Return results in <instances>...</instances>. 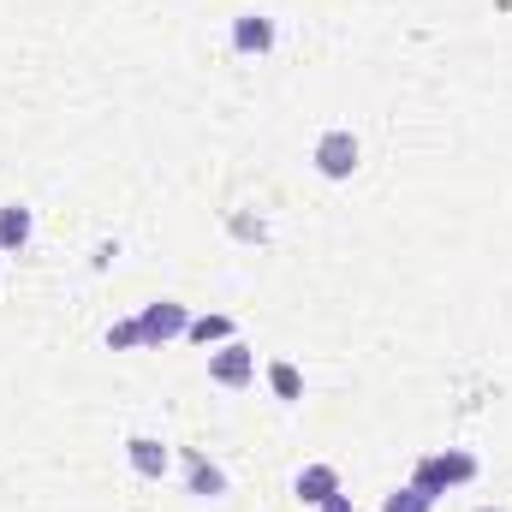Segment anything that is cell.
Masks as SVG:
<instances>
[{
    "instance_id": "cell-11",
    "label": "cell",
    "mask_w": 512,
    "mask_h": 512,
    "mask_svg": "<svg viewBox=\"0 0 512 512\" xmlns=\"http://www.w3.org/2000/svg\"><path fill=\"white\" fill-rule=\"evenodd\" d=\"M268 387H274V399H304V376H298V364H286V358H274L268 364Z\"/></svg>"
},
{
    "instance_id": "cell-7",
    "label": "cell",
    "mask_w": 512,
    "mask_h": 512,
    "mask_svg": "<svg viewBox=\"0 0 512 512\" xmlns=\"http://www.w3.org/2000/svg\"><path fill=\"white\" fill-rule=\"evenodd\" d=\"M292 495H298L304 507H328V501L346 495V489H340V471H334L328 459H316V465H304V471L292 477Z\"/></svg>"
},
{
    "instance_id": "cell-5",
    "label": "cell",
    "mask_w": 512,
    "mask_h": 512,
    "mask_svg": "<svg viewBox=\"0 0 512 512\" xmlns=\"http://www.w3.org/2000/svg\"><path fill=\"white\" fill-rule=\"evenodd\" d=\"M126 465L143 477V483H161L173 471V447L161 435H126Z\"/></svg>"
},
{
    "instance_id": "cell-14",
    "label": "cell",
    "mask_w": 512,
    "mask_h": 512,
    "mask_svg": "<svg viewBox=\"0 0 512 512\" xmlns=\"http://www.w3.org/2000/svg\"><path fill=\"white\" fill-rule=\"evenodd\" d=\"M316 512H358V507H352V495H334L328 507H316Z\"/></svg>"
},
{
    "instance_id": "cell-16",
    "label": "cell",
    "mask_w": 512,
    "mask_h": 512,
    "mask_svg": "<svg viewBox=\"0 0 512 512\" xmlns=\"http://www.w3.org/2000/svg\"><path fill=\"white\" fill-rule=\"evenodd\" d=\"M0 262H6V245H0Z\"/></svg>"
},
{
    "instance_id": "cell-9",
    "label": "cell",
    "mask_w": 512,
    "mask_h": 512,
    "mask_svg": "<svg viewBox=\"0 0 512 512\" xmlns=\"http://www.w3.org/2000/svg\"><path fill=\"white\" fill-rule=\"evenodd\" d=\"M30 239H36V215H30V203H0V245H6V256H18Z\"/></svg>"
},
{
    "instance_id": "cell-3",
    "label": "cell",
    "mask_w": 512,
    "mask_h": 512,
    "mask_svg": "<svg viewBox=\"0 0 512 512\" xmlns=\"http://www.w3.org/2000/svg\"><path fill=\"white\" fill-rule=\"evenodd\" d=\"M137 328H143V352H161V346L185 340V328H191V310H185L179 298H149V304L137 310Z\"/></svg>"
},
{
    "instance_id": "cell-8",
    "label": "cell",
    "mask_w": 512,
    "mask_h": 512,
    "mask_svg": "<svg viewBox=\"0 0 512 512\" xmlns=\"http://www.w3.org/2000/svg\"><path fill=\"white\" fill-rule=\"evenodd\" d=\"M185 489H191L197 501H221V495H227V471H221L215 459H203V453H185Z\"/></svg>"
},
{
    "instance_id": "cell-4",
    "label": "cell",
    "mask_w": 512,
    "mask_h": 512,
    "mask_svg": "<svg viewBox=\"0 0 512 512\" xmlns=\"http://www.w3.org/2000/svg\"><path fill=\"white\" fill-rule=\"evenodd\" d=\"M209 382L227 387V393H239V387L256 382V352L245 340H227V346H215L209 352Z\"/></svg>"
},
{
    "instance_id": "cell-15",
    "label": "cell",
    "mask_w": 512,
    "mask_h": 512,
    "mask_svg": "<svg viewBox=\"0 0 512 512\" xmlns=\"http://www.w3.org/2000/svg\"><path fill=\"white\" fill-rule=\"evenodd\" d=\"M477 512H507V507H477Z\"/></svg>"
},
{
    "instance_id": "cell-1",
    "label": "cell",
    "mask_w": 512,
    "mask_h": 512,
    "mask_svg": "<svg viewBox=\"0 0 512 512\" xmlns=\"http://www.w3.org/2000/svg\"><path fill=\"white\" fill-rule=\"evenodd\" d=\"M477 477H483V459H477L471 447H447V453H423L405 483H417L423 495L441 501V495H453V489H471Z\"/></svg>"
},
{
    "instance_id": "cell-6",
    "label": "cell",
    "mask_w": 512,
    "mask_h": 512,
    "mask_svg": "<svg viewBox=\"0 0 512 512\" xmlns=\"http://www.w3.org/2000/svg\"><path fill=\"white\" fill-rule=\"evenodd\" d=\"M227 42H233V54H245V60L274 54V18H268V12H239L233 30H227Z\"/></svg>"
},
{
    "instance_id": "cell-10",
    "label": "cell",
    "mask_w": 512,
    "mask_h": 512,
    "mask_svg": "<svg viewBox=\"0 0 512 512\" xmlns=\"http://www.w3.org/2000/svg\"><path fill=\"white\" fill-rule=\"evenodd\" d=\"M185 340L191 346H227V340H239V328H233V316H191Z\"/></svg>"
},
{
    "instance_id": "cell-12",
    "label": "cell",
    "mask_w": 512,
    "mask_h": 512,
    "mask_svg": "<svg viewBox=\"0 0 512 512\" xmlns=\"http://www.w3.org/2000/svg\"><path fill=\"white\" fill-rule=\"evenodd\" d=\"M382 512H435V495H423L417 483H399V489H387Z\"/></svg>"
},
{
    "instance_id": "cell-13",
    "label": "cell",
    "mask_w": 512,
    "mask_h": 512,
    "mask_svg": "<svg viewBox=\"0 0 512 512\" xmlns=\"http://www.w3.org/2000/svg\"><path fill=\"white\" fill-rule=\"evenodd\" d=\"M102 346H108V352H143V328H137V316H120V322H108Z\"/></svg>"
},
{
    "instance_id": "cell-2",
    "label": "cell",
    "mask_w": 512,
    "mask_h": 512,
    "mask_svg": "<svg viewBox=\"0 0 512 512\" xmlns=\"http://www.w3.org/2000/svg\"><path fill=\"white\" fill-rule=\"evenodd\" d=\"M310 167L322 173V179H334V185H346L358 167H364V143H358V131L346 126H328L316 143H310Z\"/></svg>"
}]
</instances>
